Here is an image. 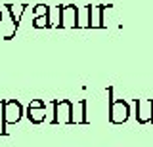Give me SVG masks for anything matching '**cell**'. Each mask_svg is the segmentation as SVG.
<instances>
[{"label":"cell","mask_w":153,"mask_h":147,"mask_svg":"<svg viewBox=\"0 0 153 147\" xmlns=\"http://www.w3.org/2000/svg\"><path fill=\"white\" fill-rule=\"evenodd\" d=\"M8 113H6V118L8 120H17L19 115H21V107L17 105V103H8Z\"/></svg>","instance_id":"obj_1"},{"label":"cell","mask_w":153,"mask_h":147,"mask_svg":"<svg viewBox=\"0 0 153 147\" xmlns=\"http://www.w3.org/2000/svg\"><path fill=\"white\" fill-rule=\"evenodd\" d=\"M75 16H76V8L75 6H67L65 12H63L65 25H75Z\"/></svg>","instance_id":"obj_2"},{"label":"cell","mask_w":153,"mask_h":147,"mask_svg":"<svg viewBox=\"0 0 153 147\" xmlns=\"http://www.w3.org/2000/svg\"><path fill=\"white\" fill-rule=\"evenodd\" d=\"M0 17H2V16H0Z\"/></svg>","instance_id":"obj_5"},{"label":"cell","mask_w":153,"mask_h":147,"mask_svg":"<svg viewBox=\"0 0 153 147\" xmlns=\"http://www.w3.org/2000/svg\"><path fill=\"white\" fill-rule=\"evenodd\" d=\"M10 8V12H12V16H13V19H19V16H21V12L25 10V6H8Z\"/></svg>","instance_id":"obj_3"},{"label":"cell","mask_w":153,"mask_h":147,"mask_svg":"<svg viewBox=\"0 0 153 147\" xmlns=\"http://www.w3.org/2000/svg\"><path fill=\"white\" fill-rule=\"evenodd\" d=\"M35 25H36V27H44V25H48V16H46V17H38Z\"/></svg>","instance_id":"obj_4"}]
</instances>
